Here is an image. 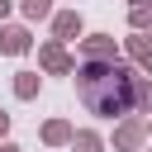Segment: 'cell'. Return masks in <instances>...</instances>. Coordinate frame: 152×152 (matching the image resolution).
Here are the masks:
<instances>
[{
	"label": "cell",
	"instance_id": "6",
	"mask_svg": "<svg viewBox=\"0 0 152 152\" xmlns=\"http://www.w3.org/2000/svg\"><path fill=\"white\" fill-rule=\"evenodd\" d=\"M24 52H33V28L28 24H0V57H24Z\"/></svg>",
	"mask_w": 152,
	"mask_h": 152
},
{
	"label": "cell",
	"instance_id": "10",
	"mask_svg": "<svg viewBox=\"0 0 152 152\" xmlns=\"http://www.w3.org/2000/svg\"><path fill=\"white\" fill-rule=\"evenodd\" d=\"M14 10H19V19H24V24H48V19L57 14V5H52V0H14Z\"/></svg>",
	"mask_w": 152,
	"mask_h": 152
},
{
	"label": "cell",
	"instance_id": "3",
	"mask_svg": "<svg viewBox=\"0 0 152 152\" xmlns=\"http://www.w3.org/2000/svg\"><path fill=\"white\" fill-rule=\"evenodd\" d=\"M38 71H43V76H71V71H76L71 48L57 43V38H43V43H38Z\"/></svg>",
	"mask_w": 152,
	"mask_h": 152
},
{
	"label": "cell",
	"instance_id": "17",
	"mask_svg": "<svg viewBox=\"0 0 152 152\" xmlns=\"http://www.w3.org/2000/svg\"><path fill=\"white\" fill-rule=\"evenodd\" d=\"M142 76H147V81H152V57H147V62H142Z\"/></svg>",
	"mask_w": 152,
	"mask_h": 152
},
{
	"label": "cell",
	"instance_id": "5",
	"mask_svg": "<svg viewBox=\"0 0 152 152\" xmlns=\"http://www.w3.org/2000/svg\"><path fill=\"white\" fill-rule=\"evenodd\" d=\"M48 24H52V38H57V43H81V38H86V14H81L76 5H71V10H57Z\"/></svg>",
	"mask_w": 152,
	"mask_h": 152
},
{
	"label": "cell",
	"instance_id": "18",
	"mask_svg": "<svg viewBox=\"0 0 152 152\" xmlns=\"http://www.w3.org/2000/svg\"><path fill=\"white\" fill-rule=\"evenodd\" d=\"M147 138H152V114H147Z\"/></svg>",
	"mask_w": 152,
	"mask_h": 152
},
{
	"label": "cell",
	"instance_id": "12",
	"mask_svg": "<svg viewBox=\"0 0 152 152\" xmlns=\"http://www.w3.org/2000/svg\"><path fill=\"white\" fill-rule=\"evenodd\" d=\"M71 152H109V142H104L100 128H76L71 133Z\"/></svg>",
	"mask_w": 152,
	"mask_h": 152
},
{
	"label": "cell",
	"instance_id": "4",
	"mask_svg": "<svg viewBox=\"0 0 152 152\" xmlns=\"http://www.w3.org/2000/svg\"><path fill=\"white\" fill-rule=\"evenodd\" d=\"M76 62H119V38L114 33H86L76 43Z\"/></svg>",
	"mask_w": 152,
	"mask_h": 152
},
{
	"label": "cell",
	"instance_id": "7",
	"mask_svg": "<svg viewBox=\"0 0 152 152\" xmlns=\"http://www.w3.org/2000/svg\"><path fill=\"white\" fill-rule=\"evenodd\" d=\"M71 133H76V124L62 119V114H52V119H43L38 142H43V147H71Z\"/></svg>",
	"mask_w": 152,
	"mask_h": 152
},
{
	"label": "cell",
	"instance_id": "2",
	"mask_svg": "<svg viewBox=\"0 0 152 152\" xmlns=\"http://www.w3.org/2000/svg\"><path fill=\"white\" fill-rule=\"evenodd\" d=\"M114 152H142L147 147V119L142 114H128V119H119L114 124V133L104 138Z\"/></svg>",
	"mask_w": 152,
	"mask_h": 152
},
{
	"label": "cell",
	"instance_id": "8",
	"mask_svg": "<svg viewBox=\"0 0 152 152\" xmlns=\"http://www.w3.org/2000/svg\"><path fill=\"white\" fill-rule=\"evenodd\" d=\"M10 90H14V100H38L43 95V71H14Z\"/></svg>",
	"mask_w": 152,
	"mask_h": 152
},
{
	"label": "cell",
	"instance_id": "15",
	"mask_svg": "<svg viewBox=\"0 0 152 152\" xmlns=\"http://www.w3.org/2000/svg\"><path fill=\"white\" fill-rule=\"evenodd\" d=\"M10 14H14V0H0V24H10Z\"/></svg>",
	"mask_w": 152,
	"mask_h": 152
},
{
	"label": "cell",
	"instance_id": "9",
	"mask_svg": "<svg viewBox=\"0 0 152 152\" xmlns=\"http://www.w3.org/2000/svg\"><path fill=\"white\" fill-rule=\"evenodd\" d=\"M119 52H124V62H133V66H142V62L152 57V38H147V33H128V38L119 43Z\"/></svg>",
	"mask_w": 152,
	"mask_h": 152
},
{
	"label": "cell",
	"instance_id": "16",
	"mask_svg": "<svg viewBox=\"0 0 152 152\" xmlns=\"http://www.w3.org/2000/svg\"><path fill=\"white\" fill-rule=\"evenodd\" d=\"M0 152H24V147H19L14 138H5V142H0Z\"/></svg>",
	"mask_w": 152,
	"mask_h": 152
},
{
	"label": "cell",
	"instance_id": "13",
	"mask_svg": "<svg viewBox=\"0 0 152 152\" xmlns=\"http://www.w3.org/2000/svg\"><path fill=\"white\" fill-rule=\"evenodd\" d=\"M133 114H142V119L152 114V81H147V76L133 81Z\"/></svg>",
	"mask_w": 152,
	"mask_h": 152
},
{
	"label": "cell",
	"instance_id": "11",
	"mask_svg": "<svg viewBox=\"0 0 152 152\" xmlns=\"http://www.w3.org/2000/svg\"><path fill=\"white\" fill-rule=\"evenodd\" d=\"M128 33L152 38V0H128Z\"/></svg>",
	"mask_w": 152,
	"mask_h": 152
},
{
	"label": "cell",
	"instance_id": "1",
	"mask_svg": "<svg viewBox=\"0 0 152 152\" xmlns=\"http://www.w3.org/2000/svg\"><path fill=\"white\" fill-rule=\"evenodd\" d=\"M138 76L142 71L133 62H124V57L119 62H76V71H71L76 104L86 114H95V119L119 124V119L133 114V81Z\"/></svg>",
	"mask_w": 152,
	"mask_h": 152
},
{
	"label": "cell",
	"instance_id": "14",
	"mask_svg": "<svg viewBox=\"0 0 152 152\" xmlns=\"http://www.w3.org/2000/svg\"><path fill=\"white\" fill-rule=\"evenodd\" d=\"M10 124H14V114H5V109H0V142L10 138Z\"/></svg>",
	"mask_w": 152,
	"mask_h": 152
}]
</instances>
